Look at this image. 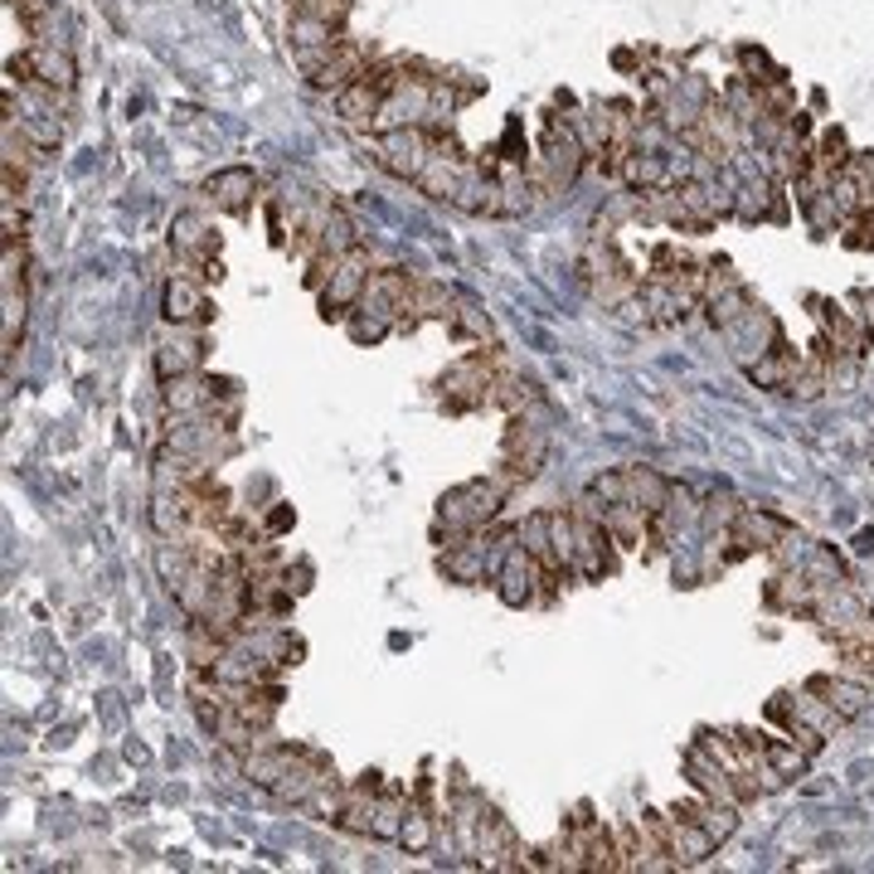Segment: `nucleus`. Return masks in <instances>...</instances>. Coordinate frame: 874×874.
<instances>
[{"instance_id": "f257e3e1", "label": "nucleus", "mask_w": 874, "mask_h": 874, "mask_svg": "<svg viewBox=\"0 0 874 874\" xmlns=\"http://www.w3.org/2000/svg\"><path fill=\"white\" fill-rule=\"evenodd\" d=\"M515 476L505 472H491V476H482V482H462V486H452V491L437 501V525H433V535L442 539L447 535V549H457V545H466L472 535H482L486 525H491L496 515H501V505H505V496L515 491Z\"/></svg>"}, {"instance_id": "f03ea898", "label": "nucleus", "mask_w": 874, "mask_h": 874, "mask_svg": "<svg viewBox=\"0 0 874 874\" xmlns=\"http://www.w3.org/2000/svg\"><path fill=\"white\" fill-rule=\"evenodd\" d=\"M433 155H437V141H433L428 122H423V127H394V132L374 137V161L389 175H399V180H419Z\"/></svg>"}, {"instance_id": "7ed1b4c3", "label": "nucleus", "mask_w": 874, "mask_h": 874, "mask_svg": "<svg viewBox=\"0 0 874 874\" xmlns=\"http://www.w3.org/2000/svg\"><path fill=\"white\" fill-rule=\"evenodd\" d=\"M549 457V419L545 413H510V428H505V472L515 476V482H529V476H539V466H545Z\"/></svg>"}, {"instance_id": "20e7f679", "label": "nucleus", "mask_w": 874, "mask_h": 874, "mask_svg": "<svg viewBox=\"0 0 874 874\" xmlns=\"http://www.w3.org/2000/svg\"><path fill=\"white\" fill-rule=\"evenodd\" d=\"M370 253L364 248H350L346 258L336 263V273H330V283L321 287V316H346V311H355L360 307V297H364V287H370Z\"/></svg>"}, {"instance_id": "39448f33", "label": "nucleus", "mask_w": 874, "mask_h": 874, "mask_svg": "<svg viewBox=\"0 0 874 874\" xmlns=\"http://www.w3.org/2000/svg\"><path fill=\"white\" fill-rule=\"evenodd\" d=\"M452 307H457V291H447L442 283H433V277H413L409 297H403V311H399V330L419 326V321H452Z\"/></svg>"}, {"instance_id": "423d86ee", "label": "nucleus", "mask_w": 874, "mask_h": 874, "mask_svg": "<svg viewBox=\"0 0 874 874\" xmlns=\"http://www.w3.org/2000/svg\"><path fill=\"white\" fill-rule=\"evenodd\" d=\"M807 690L821 695V700H826L840 720H860V714L870 710V685L865 681H850V675H840V671L836 675H811Z\"/></svg>"}, {"instance_id": "0eeeda50", "label": "nucleus", "mask_w": 874, "mask_h": 874, "mask_svg": "<svg viewBox=\"0 0 874 874\" xmlns=\"http://www.w3.org/2000/svg\"><path fill=\"white\" fill-rule=\"evenodd\" d=\"M204 364V350H200V336H190L185 326H175V336H161L155 346V374L165 379H180V374H195Z\"/></svg>"}, {"instance_id": "6e6552de", "label": "nucleus", "mask_w": 874, "mask_h": 874, "mask_svg": "<svg viewBox=\"0 0 874 874\" xmlns=\"http://www.w3.org/2000/svg\"><path fill=\"white\" fill-rule=\"evenodd\" d=\"M218 394H228V384L210 379V374H180V379H165V409L171 413H204Z\"/></svg>"}, {"instance_id": "1a4fd4ad", "label": "nucleus", "mask_w": 874, "mask_h": 874, "mask_svg": "<svg viewBox=\"0 0 874 874\" xmlns=\"http://www.w3.org/2000/svg\"><path fill=\"white\" fill-rule=\"evenodd\" d=\"M210 200L218 204V210H228V214H244L248 204H253V195H258V175L248 171V165H228V171H218V175H210Z\"/></svg>"}, {"instance_id": "9d476101", "label": "nucleus", "mask_w": 874, "mask_h": 874, "mask_svg": "<svg viewBox=\"0 0 874 874\" xmlns=\"http://www.w3.org/2000/svg\"><path fill=\"white\" fill-rule=\"evenodd\" d=\"M165 316H171L175 326H204V321H210L204 287L195 283V277H171V287H165Z\"/></svg>"}, {"instance_id": "9b49d317", "label": "nucleus", "mask_w": 874, "mask_h": 874, "mask_svg": "<svg viewBox=\"0 0 874 874\" xmlns=\"http://www.w3.org/2000/svg\"><path fill=\"white\" fill-rule=\"evenodd\" d=\"M29 54V83H45V88H54V92H73V83H78V73H73V59L64 54V49H54V45H35V49H25Z\"/></svg>"}, {"instance_id": "f8f14e48", "label": "nucleus", "mask_w": 874, "mask_h": 874, "mask_svg": "<svg viewBox=\"0 0 874 874\" xmlns=\"http://www.w3.org/2000/svg\"><path fill=\"white\" fill-rule=\"evenodd\" d=\"M442 574L452 583H486V574H491V549H486V535H472L466 545L447 549Z\"/></svg>"}, {"instance_id": "ddd939ff", "label": "nucleus", "mask_w": 874, "mask_h": 874, "mask_svg": "<svg viewBox=\"0 0 874 874\" xmlns=\"http://www.w3.org/2000/svg\"><path fill=\"white\" fill-rule=\"evenodd\" d=\"M297 753H301V748H287V744H258L253 753H244V773L253 777L258 787H267V792H273V787L287 777V767L297 763Z\"/></svg>"}, {"instance_id": "4468645a", "label": "nucleus", "mask_w": 874, "mask_h": 874, "mask_svg": "<svg viewBox=\"0 0 874 874\" xmlns=\"http://www.w3.org/2000/svg\"><path fill=\"white\" fill-rule=\"evenodd\" d=\"M379 108H384V92L374 88L370 78H355L350 88L336 92V112H340V122H350V127H374Z\"/></svg>"}, {"instance_id": "2eb2a0df", "label": "nucleus", "mask_w": 874, "mask_h": 874, "mask_svg": "<svg viewBox=\"0 0 874 874\" xmlns=\"http://www.w3.org/2000/svg\"><path fill=\"white\" fill-rule=\"evenodd\" d=\"M627 472V505L647 510V515H661L665 501H671V482L651 466H622Z\"/></svg>"}, {"instance_id": "dca6fc26", "label": "nucleus", "mask_w": 874, "mask_h": 874, "mask_svg": "<svg viewBox=\"0 0 874 874\" xmlns=\"http://www.w3.org/2000/svg\"><path fill=\"white\" fill-rule=\"evenodd\" d=\"M797 364L801 360L787 350V340H777V346H767L763 355L748 364V379H753L758 389H787V379L797 374Z\"/></svg>"}, {"instance_id": "f3484780", "label": "nucleus", "mask_w": 874, "mask_h": 874, "mask_svg": "<svg viewBox=\"0 0 874 874\" xmlns=\"http://www.w3.org/2000/svg\"><path fill=\"white\" fill-rule=\"evenodd\" d=\"M622 180H627L637 195L641 190H661V185L671 180V161H665L661 151H637V146H632V155L622 161Z\"/></svg>"}, {"instance_id": "a211bd4d", "label": "nucleus", "mask_w": 874, "mask_h": 874, "mask_svg": "<svg viewBox=\"0 0 874 874\" xmlns=\"http://www.w3.org/2000/svg\"><path fill=\"white\" fill-rule=\"evenodd\" d=\"M403 816H409V797H403L399 787H384L379 801H374V826H370V836H374V840H399Z\"/></svg>"}, {"instance_id": "6ab92c4d", "label": "nucleus", "mask_w": 874, "mask_h": 874, "mask_svg": "<svg viewBox=\"0 0 874 874\" xmlns=\"http://www.w3.org/2000/svg\"><path fill=\"white\" fill-rule=\"evenodd\" d=\"M340 25H326V20L316 15H291V45H297V54H311V49H336L340 45Z\"/></svg>"}, {"instance_id": "aec40b11", "label": "nucleus", "mask_w": 874, "mask_h": 874, "mask_svg": "<svg viewBox=\"0 0 874 874\" xmlns=\"http://www.w3.org/2000/svg\"><path fill=\"white\" fill-rule=\"evenodd\" d=\"M437 840V816L428 807H413L409 801V816H403V831H399V846L409 850V856H423Z\"/></svg>"}, {"instance_id": "412c9836", "label": "nucleus", "mask_w": 874, "mask_h": 874, "mask_svg": "<svg viewBox=\"0 0 874 874\" xmlns=\"http://www.w3.org/2000/svg\"><path fill=\"white\" fill-rule=\"evenodd\" d=\"M447 326H452V330H462V336H472V340H482V346L496 336V330H491V316H486V311L476 307L472 297H457L452 321H447Z\"/></svg>"}, {"instance_id": "4be33fe9", "label": "nucleus", "mask_w": 874, "mask_h": 874, "mask_svg": "<svg viewBox=\"0 0 874 874\" xmlns=\"http://www.w3.org/2000/svg\"><path fill=\"white\" fill-rule=\"evenodd\" d=\"M763 763L773 767V773L783 777V783H787V777H801V773H807V753H801V748L792 744V738H787V744H777V738H767V748H763Z\"/></svg>"}, {"instance_id": "5701e85b", "label": "nucleus", "mask_w": 874, "mask_h": 874, "mask_svg": "<svg viewBox=\"0 0 874 874\" xmlns=\"http://www.w3.org/2000/svg\"><path fill=\"white\" fill-rule=\"evenodd\" d=\"M836 671L850 675V681H874V641H856V647H836Z\"/></svg>"}, {"instance_id": "b1692460", "label": "nucleus", "mask_w": 874, "mask_h": 874, "mask_svg": "<svg viewBox=\"0 0 874 874\" xmlns=\"http://www.w3.org/2000/svg\"><path fill=\"white\" fill-rule=\"evenodd\" d=\"M355 0H291V15H316L326 25H346Z\"/></svg>"}, {"instance_id": "393cba45", "label": "nucleus", "mask_w": 874, "mask_h": 874, "mask_svg": "<svg viewBox=\"0 0 874 874\" xmlns=\"http://www.w3.org/2000/svg\"><path fill=\"white\" fill-rule=\"evenodd\" d=\"M592 491H598V501H602V505H622V501H627V472H608V476H598V482H592Z\"/></svg>"}, {"instance_id": "a878e982", "label": "nucleus", "mask_w": 874, "mask_h": 874, "mask_svg": "<svg viewBox=\"0 0 874 874\" xmlns=\"http://www.w3.org/2000/svg\"><path fill=\"white\" fill-rule=\"evenodd\" d=\"M10 10H15L29 29H45V20L54 15V0H10Z\"/></svg>"}, {"instance_id": "bb28decb", "label": "nucleus", "mask_w": 874, "mask_h": 874, "mask_svg": "<svg viewBox=\"0 0 874 874\" xmlns=\"http://www.w3.org/2000/svg\"><path fill=\"white\" fill-rule=\"evenodd\" d=\"M267 525H273V529H287V525H291V510H287V505L273 510V520H267Z\"/></svg>"}]
</instances>
